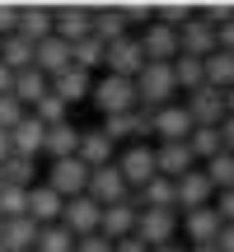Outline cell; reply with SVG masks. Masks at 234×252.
<instances>
[{
	"mask_svg": "<svg viewBox=\"0 0 234 252\" xmlns=\"http://www.w3.org/2000/svg\"><path fill=\"white\" fill-rule=\"evenodd\" d=\"M145 248L178 243V210H136V234Z\"/></svg>",
	"mask_w": 234,
	"mask_h": 252,
	"instance_id": "3",
	"label": "cell"
},
{
	"mask_svg": "<svg viewBox=\"0 0 234 252\" xmlns=\"http://www.w3.org/2000/svg\"><path fill=\"white\" fill-rule=\"evenodd\" d=\"M201 173H206V182H211L216 191H230V187H234V154L220 150L216 159H206V168H201Z\"/></svg>",
	"mask_w": 234,
	"mask_h": 252,
	"instance_id": "34",
	"label": "cell"
},
{
	"mask_svg": "<svg viewBox=\"0 0 234 252\" xmlns=\"http://www.w3.org/2000/svg\"><path fill=\"white\" fill-rule=\"evenodd\" d=\"M89 75L84 70H75V65H66L61 75H52V80H47V94H52V98H61L66 108H71V103H80V98H89Z\"/></svg>",
	"mask_w": 234,
	"mask_h": 252,
	"instance_id": "16",
	"label": "cell"
},
{
	"mask_svg": "<svg viewBox=\"0 0 234 252\" xmlns=\"http://www.w3.org/2000/svg\"><path fill=\"white\" fill-rule=\"evenodd\" d=\"M9 89H14V75H9V70H5V65H0V98H5V94H9Z\"/></svg>",
	"mask_w": 234,
	"mask_h": 252,
	"instance_id": "47",
	"label": "cell"
},
{
	"mask_svg": "<svg viewBox=\"0 0 234 252\" xmlns=\"http://www.w3.org/2000/svg\"><path fill=\"white\" fill-rule=\"evenodd\" d=\"M211 248H216V252H234V224H220V234H216Z\"/></svg>",
	"mask_w": 234,
	"mask_h": 252,
	"instance_id": "44",
	"label": "cell"
},
{
	"mask_svg": "<svg viewBox=\"0 0 234 252\" xmlns=\"http://www.w3.org/2000/svg\"><path fill=\"white\" fill-rule=\"evenodd\" d=\"M75 252H113V243L99 238V234H89V238H75Z\"/></svg>",
	"mask_w": 234,
	"mask_h": 252,
	"instance_id": "43",
	"label": "cell"
},
{
	"mask_svg": "<svg viewBox=\"0 0 234 252\" xmlns=\"http://www.w3.org/2000/svg\"><path fill=\"white\" fill-rule=\"evenodd\" d=\"M84 196H89L94 206H117V201H131V187L122 182L117 163H108V168H89V187H84Z\"/></svg>",
	"mask_w": 234,
	"mask_h": 252,
	"instance_id": "5",
	"label": "cell"
},
{
	"mask_svg": "<svg viewBox=\"0 0 234 252\" xmlns=\"http://www.w3.org/2000/svg\"><path fill=\"white\" fill-rule=\"evenodd\" d=\"M155 14H159L155 24H164V28H183L192 14H197V9H192V5H155Z\"/></svg>",
	"mask_w": 234,
	"mask_h": 252,
	"instance_id": "39",
	"label": "cell"
},
{
	"mask_svg": "<svg viewBox=\"0 0 234 252\" xmlns=\"http://www.w3.org/2000/svg\"><path fill=\"white\" fill-rule=\"evenodd\" d=\"M216 52H230V56H234V14L216 28Z\"/></svg>",
	"mask_w": 234,
	"mask_h": 252,
	"instance_id": "42",
	"label": "cell"
},
{
	"mask_svg": "<svg viewBox=\"0 0 234 252\" xmlns=\"http://www.w3.org/2000/svg\"><path fill=\"white\" fill-rule=\"evenodd\" d=\"M188 252H216V248H188Z\"/></svg>",
	"mask_w": 234,
	"mask_h": 252,
	"instance_id": "51",
	"label": "cell"
},
{
	"mask_svg": "<svg viewBox=\"0 0 234 252\" xmlns=\"http://www.w3.org/2000/svg\"><path fill=\"white\" fill-rule=\"evenodd\" d=\"M0 224H5V220H0Z\"/></svg>",
	"mask_w": 234,
	"mask_h": 252,
	"instance_id": "52",
	"label": "cell"
},
{
	"mask_svg": "<svg viewBox=\"0 0 234 252\" xmlns=\"http://www.w3.org/2000/svg\"><path fill=\"white\" fill-rule=\"evenodd\" d=\"M117 173H122L126 187H145L155 178V150L150 145H126V154L117 159Z\"/></svg>",
	"mask_w": 234,
	"mask_h": 252,
	"instance_id": "12",
	"label": "cell"
},
{
	"mask_svg": "<svg viewBox=\"0 0 234 252\" xmlns=\"http://www.w3.org/2000/svg\"><path fill=\"white\" fill-rule=\"evenodd\" d=\"M75 150H80V131H75V122L47 126V135H42V154H52V163H56V159H75Z\"/></svg>",
	"mask_w": 234,
	"mask_h": 252,
	"instance_id": "23",
	"label": "cell"
},
{
	"mask_svg": "<svg viewBox=\"0 0 234 252\" xmlns=\"http://www.w3.org/2000/svg\"><path fill=\"white\" fill-rule=\"evenodd\" d=\"M42 135H47V126L38 122L33 112H28V117L19 122L14 131H9V145H14L19 159H38V154H42Z\"/></svg>",
	"mask_w": 234,
	"mask_h": 252,
	"instance_id": "21",
	"label": "cell"
},
{
	"mask_svg": "<svg viewBox=\"0 0 234 252\" xmlns=\"http://www.w3.org/2000/svg\"><path fill=\"white\" fill-rule=\"evenodd\" d=\"M150 135H159V145H188L192 122H188V112L178 103H169V108L150 112Z\"/></svg>",
	"mask_w": 234,
	"mask_h": 252,
	"instance_id": "10",
	"label": "cell"
},
{
	"mask_svg": "<svg viewBox=\"0 0 234 252\" xmlns=\"http://www.w3.org/2000/svg\"><path fill=\"white\" fill-rule=\"evenodd\" d=\"M169 70H173V84H178V89H188V94L206 84V80H201V61H197V56H173Z\"/></svg>",
	"mask_w": 234,
	"mask_h": 252,
	"instance_id": "33",
	"label": "cell"
},
{
	"mask_svg": "<svg viewBox=\"0 0 234 252\" xmlns=\"http://www.w3.org/2000/svg\"><path fill=\"white\" fill-rule=\"evenodd\" d=\"M61 206H66V201L56 196L47 182H42V187H28V220H33L38 229H42V224H56V220H61Z\"/></svg>",
	"mask_w": 234,
	"mask_h": 252,
	"instance_id": "18",
	"label": "cell"
},
{
	"mask_svg": "<svg viewBox=\"0 0 234 252\" xmlns=\"http://www.w3.org/2000/svg\"><path fill=\"white\" fill-rule=\"evenodd\" d=\"M9 154H14V145H9V131H0V163H5Z\"/></svg>",
	"mask_w": 234,
	"mask_h": 252,
	"instance_id": "48",
	"label": "cell"
},
{
	"mask_svg": "<svg viewBox=\"0 0 234 252\" xmlns=\"http://www.w3.org/2000/svg\"><path fill=\"white\" fill-rule=\"evenodd\" d=\"M75 159H80L84 168H108V163H113V140L103 131H80V150H75Z\"/></svg>",
	"mask_w": 234,
	"mask_h": 252,
	"instance_id": "24",
	"label": "cell"
},
{
	"mask_svg": "<svg viewBox=\"0 0 234 252\" xmlns=\"http://www.w3.org/2000/svg\"><path fill=\"white\" fill-rule=\"evenodd\" d=\"M183 229H188L192 248H211V243H216V234H220V215H216L211 206L188 210V215H183Z\"/></svg>",
	"mask_w": 234,
	"mask_h": 252,
	"instance_id": "22",
	"label": "cell"
},
{
	"mask_svg": "<svg viewBox=\"0 0 234 252\" xmlns=\"http://www.w3.org/2000/svg\"><path fill=\"white\" fill-rule=\"evenodd\" d=\"M225 117H234V89H225Z\"/></svg>",
	"mask_w": 234,
	"mask_h": 252,
	"instance_id": "49",
	"label": "cell"
},
{
	"mask_svg": "<svg viewBox=\"0 0 234 252\" xmlns=\"http://www.w3.org/2000/svg\"><path fill=\"white\" fill-rule=\"evenodd\" d=\"M150 252H188L183 243H164V248H150Z\"/></svg>",
	"mask_w": 234,
	"mask_h": 252,
	"instance_id": "50",
	"label": "cell"
},
{
	"mask_svg": "<svg viewBox=\"0 0 234 252\" xmlns=\"http://www.w3.org/2000/svg\"><path fill=\"white\" fill-rule=\"evenodd\" d=\"M24 42H42V37H52V9L47 5H19V28H14Z\"/></svg>",
	"mask_w": 234,
	"mask_h": 252,
	"instance_id": "19",
	"label": "cell"
},
{
	"mask_svg": "<svg viewBox=\"0 0 234 252\" xmlns=\"http://www.w3.org/2000/svg\"><path fill=\"white\" fill-rule=\"evenodd\" d=\"M108 140H136V145H145V135H150V112H122V117H103L99 126Z\"/></svg>",
	"mask_w": 234,
	"mask_h": 252,
	"instance_id": "15",
	"label": "cell"
},
{
	"mask_svg": "<svg viewBox=\"0 0 234 252\" xmlns=\"http://www.w3.org/2000/svg\"><path fill=\"white\" fill-rule=\"evenodd\" d=\"M131 234H136V206L131 201H117V206L99 210V238L117 243V238H131Z\"/></svg>",
	"mask_w": 234,
	"mask_h": 252,
	"instance_id": "14",
	"label": "cell"
},
{
	"mask_svg": "<svg viewBox=\"0 0 234 252\" xmlns=\"http://www.w3.org/2000/svg\"><path fill=\"white\" fill-rule=\"evenodd\" d=\"M19 215H28V191L0 182V220H19Z\"/></svg>",
	"mask_w": 234,
	"mask_h": 252,
	"instance_id": "37",
	"label": "cell"
},
{
	"mask_svg": "<svg viewBox=\"0 0 234 252\" xmlns=\"http://www.w3.org/2000/svg\"><path fill=\"white\" fill-rule=\"evenodd\" d=\"M0 65H5L9 75L28 70V65H33V42H24V37H19V33L0 37Z\"/></svg>",
	"mask_w": 234,
	"mask_h": 252,
	"instance_id": "30",
	"label": "cell"
},
{
	"mask_svg": "<svg viewBox=\"0 0 234 252\" xmlns=\"http://www.w3.org/2000/svg\"><path fill=\"white\" fill-rule=\"evenodd\" d=\"M33 173H38V159H19V154H9L5 163H0V182L5 187H33Z\"/></svg>",
	"mask_w": 234,
	"mask_h": 252,
	"instance_id": "32",
	"label": "cell"
},
{
	"mask_svg": "<svg viewBox=\"0 0 234 252\" xmlns=\"http://www.w3.org/2000/svg\"><path fill=\"white\" fill-rule=\"evenodd\" d=\"M71 65H75V70H84V75L99 70V65H103V42H99V37L75 42V47H71Z\"/></svg>",
	"mask_w": 234,
	"mask_h": 252,
	"instance_id": "35",
	"label": "cell"
},
{
	"mask_svg": "<svg viewBox=\"0 0 234 252\" xmlns=\"http://www.w3.org/2000/svg\"><path fill=\"white\" fill-rule=\"evenodd\" d=\"M131 206L136 210H178V206H173V182L155 173V178L141 187V196H131Z\"/></svg>",
	"mask_w": 234,
	"mask_h": 252,
	"instance_id": "27",
	"label": "cell"
},
{
	"mask_svg": "<svg viewBox=\"0 0 234 252\" xmlns=\"http://www.w3.org/2000/svg\"><path fill=\"white\" fill-rule=\"evenodd\" d=\"M9 94L19 98V108H24V112L38 108V98H47V75H38L33 65H28V70L14 75V89H9Z\"/></svg>",
	"mask_w": 234,
	"mask_h": 252,
	"instance_id": "29",
	"label": "cell"
},
{
	"mask_svg": "<svg viewBox=\"0 0 234 252\" xmlns=\"http://www.w3.org/2000/svg\"><path fill=\"white\" fill-rule=\"evenodd\" d=\"M52 37H61L66 47L84 42V37H89V9H84V5H66V9H52Z\"/></svg>",
	"mask_w": 234,
	"mask_h": 252,
	"instance_id": "13",
	"label": "cell"
},
{
	"mask_svg": "<svg viewBox=\"0 0 234 252\" xmlns=\"http://www.w3.org/2000/svg\"><path fill=\"white\" fill-rule=\"evenodd\" d=\"M211 201H216V187L206 182V173H201V168L183 173V178L173 182V206H183V215H188V210L211 206Z\"/></svg>",
	"mask_w": 234,
	"mask_h": 252,
	"instance_id": "9",
	"label": "cell"
},
{
	"mask_svg": "<svg viewBox=\"0 0 234 252\" xmlns=\"http://www.w3.org/2000/svg\"><path fill=\"white\" fill-rule=\"evenodd\" d=\"M33 243H38V224L28 215L0 224V248H5V252H33Z\"/></svg>",
	"mask_w": 234,
	"mask_h": 252,
	"instance_id": "25",
	"label": "cell"
},
{
	"mask_svg": "<svg viewBox=\"0 0 234 252\" xmlns=\"http://www.w3.org/2000/svg\"><path fill=\"white\" fill-rule=\"evenodd\" d=\"M66 112H71V108H66L61 98H52V94H47V98H38L33 117L42 122V126H61V122H71V117H66Z\"/></svg>",
	"mask_w": 234,
	"mask_h": 252,
	"instance_id": "38",
	"label": "cell"
},
{
	"mask_svg": "<svg viewBox=\"0 0 234 252\" xmlns=\"http://www.w3.org/2000/svg\"><path fill=\"white\" fill-rule=\"evenodd\" d=\"M0 252H5V248H0Z\"/></svg>",
	"mask_w": 234,
	"mask_h": 252,
	"instance_id": "53",
	"label": "cell"
},
{
	"mask_svg": "<svg viewBox=\"0 0 234 252\" xmlns=\"http://www.w3.org/2000/svg\"><path fill=\"white\" fill-rule=\"evenodd\" d=\"M136 42H141L145 61H159V65H169L173 56H178V28H164V24H145V33L136 37Z\"/></svg>",
	"mask_w": 234,
	"mask_h": 252,
	"instance_id": "11",
	"label": "cell"
},
{
	"mask_svg": "<svg viewBox=\"0 0 234 252\" xmlns=\"http://www.w3.org/2000/svg\"><path fill=\"white\" fill-rule=\"evenodd\" d=\"M89 37H99L103 47L117 42V37H126V19H122V9L108 5V9H89Z\"/></svg>",
	"mask_w": 234,
	"mask_h": 252,
	"instance_id": "26",
	"label": "cell"
},
{
	"mask_svg": "<svg viewBox=\"0 0 234 252\" xmlns=\"http://www.w3.org/2000/svg\"><path fill=\"white\" fill-rule=\"evenodd\" d=\"M33 252H75V238L66 234L61 224H42V229H38V243H33Z\"/></svg>",
	"mask_w": 234,
	"mask_h": 252,
	"instance_id": "36",
	"label": "cell"
},
{
	"mask_svg": "<svg viewBox=\"0 0 234 252\" xmlns=\"http://www.w3.org/2000/svg\"><path fill=\"white\" fill-rule=\"evenodd\" d=\"M201 80H206V89H216V94L234 89V56L230 52H211L206 61H201Z\"/></svg>",
	"mask_w": 234,
	"mask_h": 252,
	"instance_id": "28",
	"label": "cell"
},
{
	"mask_svg": "<svg viewBox=\"0 0 234 252\" xmlns=\"http://www.w3.org/2000/svg\"><path fill=\"white\" fill-rule=\"evenodd\" d=\"M24 117H28V112L19 108V98H14V94H5V98H0V131H14Z\"/></svg>",
	"mask_w": 234,
	"mask_h": 252,
	"instance_id": "40",
	"label": "cell"
},
{
	"mask_svg": "<svg viewBox=\"0 0 234 252\" xmlns=\"http://www.w3.org/2000/svg\"><path fill=\"white\" fill-rule=\"evenodd\" d=\"M99 210L103 206H94L89 196H75V201L61 206V220H56V224H61L71 238H89V234H99Z\"/></svg>",
	"mask_w": 234,
	"mask_h": 252,
	"instance_id": "6",
	"label": "cell"
},
{
	"mask_svg": "<svg viewBox=\"0 0 234 252\" xmlns=\"http://www.w3.org/2000/svg\"><path fill=\"white\" fill-rule=\"evenodd\" d=\"M220 145H225V154H234V117L220 122Z\"/></svg>",
	"mask_w": 234,
	"mask_h": 252,
	"instance_id": "45",
	"label": "cell"
},
{
	"mask_svg": "<svg viewBox=\"0 0 234 252\" xmlns=\"http://www.w3.org/2000/svg\"><path fill=\"white\" fill-rule=\"evenodd\" d=\"M47 187H52L61 201H75V196H84V187H89V168H84L80 159H56Z\"/></svg>",
	"mask_w": 234,
	"mask_h": 252,
	"instance_id": "7",
	"label": "cell"
},
{
	"mask_svg": "<svg viewBox=\"0 0 234 252\" xmlns=\"http://www.w3.org/2000/svg\"><path fill=\"white\" fill-rule=\"evenodd\" d=\"M188 150H192V159H216L225 145H220V126H192V135H188Z\"/></svg>",
	"mask_w": 234,
	"mask_h": 252,
	"instance_id": "31",
	"label": "cell"
},
{
	"mask_svg": "<svg viewBox=\"0 0 234 252\" xmlns=\"http://www.w3.org/2000/svg\"><path fill=\"white\" fill-rule=\"evenodd\" d=\"M211 210L220 215V224H234V187H230V191H216V201H211Z\"/></svg>",
	"mask_w": 234,
	"mask_h": 252,
	"instance_id": "41",
	"label": "cell"
},
{
	"mask_svg": "<svg viewBox=\"0 0 234 252\" xmlns=\"http://www.w3.org/2000/svg\"><path fill=\"white\" fill-rule=\"evenodd\" d=\"M183 112H188L192 126H220V122H225V94H216V89H206V84H201V89L188 94Z\"/></svg>",
	"mask_w": 234,
	"mask_h": 252,
	"instance_id": "8",
	"label": "cell"
},
{
	"mask_svg": "<svg viewBox=\"0 0 234 252\" xmlns=\"http://www.w3.org/2000/svg\"><path fill=\"white\" fill-rule=\"evenodd\" d=\"M103 70L117 75V80H136V75L145 70V52L136 37H117V42L103 47Z\"/></svg>",
	"mask_w": 234,
	"mask_h": 252,
	"instance_id": "4",
	"label": "cell"
},
{
	"mask_svg": "<svg viewBox=\"0 0 234 252\" xmlns=\"http://www.w3.org/2000/svg\"><path fill=\"white\" fill-rule=\"evenodd\" d=\"M131 84H136V108H141V112H159V108H169L173 94H178L173 70H169V65H159V61H145V70L136 75Z\"/></svg>",
	"mask_w": 234,
	"mask_h": 252,
	"instance_id": "1",
	"label": "cell"
},
{
	"mask_svg": "<svg viewBox=\"0 0 234 252\" xmlns=\"http://www.w3.org/2000/svg\"><path fill=\"white\" fill-rule=\"evenodd\" d=\"M192 150L188 145H159V150H155V173H159V178H169V182H178L183 173H192Z\"/></svg>",
	"mask_w": 234,
	"mask_h": 252,
	"instance_id": "20",
	"label": "cell"
},
{
	"mask_svg": "<svg viewBox=\"0 0 234 252\" xmlns=\"http://www.w3.org/2000/svg\"><path fill=\"white\" fill-rule=\"evenodd\" d=\"M89 98L103 117H122V112H136V84L117 80V75H103V80L89 84Z\"/></svg>",
	"mask_w": 234,
	"mask_h": 252,
	"instance_id": "2",
	"label": "cell"
},
{
	"mask_svg": "<svg viewBox=\"0 0 234 252\" xmlns=\"http://www.w3.org/2000/svg\"><path fill=\"white\" fill-rule=\"evenodd\" d=\"M113 252H150V248H145L141 238H117V243H113Z\"/></svg>",
	"mask_w": 234,
	"mask_h": 252,
	"instance_id": "46",
	"label": "cell"
},
{
	"mask_svg": "<svg viewBox=\"0 0 234 252\" xmlns=\"http://www.w3.org/2000/svg\"><path fill=\"white\" fill-rule=\"evenodd\" d=\"M66 65H71V47H66L61 37H42V42L33 47V70H38V75L52 80V75H61Z\"/></svg>",
	"mask_w": 234,
	"mask_h": 252,
	"instance_id": "17",
	"label": "cell"
}]
</instances>
